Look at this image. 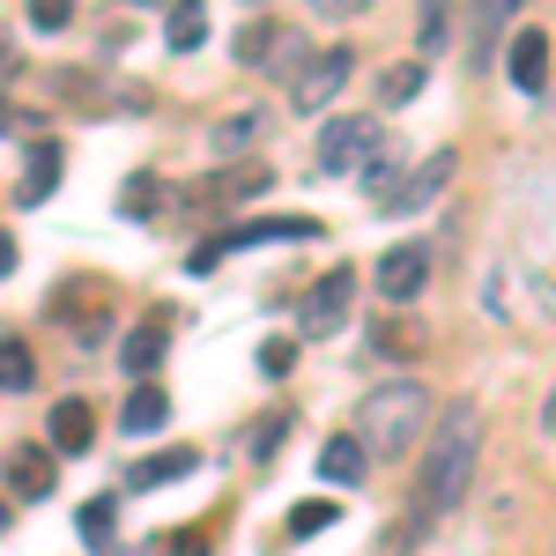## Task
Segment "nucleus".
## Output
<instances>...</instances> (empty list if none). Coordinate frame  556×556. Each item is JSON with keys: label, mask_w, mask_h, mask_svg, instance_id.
Segmentation results:
<instances>
[{"label": "nucleus", "mask_w": 556, "mask_h": 556, "mask_svg": "<svg viewBox=\"0 0 556 556\" xmlns=\"http://www.w3.org/2000/svg\"><path fill=\"white\" fill-rule=\"evenodd\" d=\"M364 468H371V453H364V438H356V430H349V438H327V445H319V475H327V482H364Z\"/></svg>", "instance_id": "f8f14e48"}, {"label": "nucleus", "mask_w": 556, "mask_h": 556, "mask_svg": "<svg viewBox=\"0 0 556 556\" xmlns=\"http://www.w3.org/2000/svg\"><path fill=\"white\" fill-rule=\"evenodd\" d=\"M379 156V119H327L319 127V149H312V164L327 178L356 172V164H371Z\"/></svg>", "instance_id": "7ed1b4c3"}, {"label": "nucleus", "mask_w": 556, "mask_h": 556, "mask_svg": "<svg viewBox=\"0 0 556 556\" xmlns=\"http://www.w3.org/2000/svg\"><path fill=\"white\" fill-rule=\"evenodd\" d=\"M8 60H15V52H8V38H0V67H8Z\"/></svg>", "instance_id": "7c9ffc66"}, {"label": "nucleus", "mask_w": 556, "mask_h": 556, "mask_svg": "<svg viewBox=\"0 0 556 556\" xmlns=\"http://www.w3.org/2000/svg\"><path fill=\"white\" fill-rule=\"evenodd\" d=\"M112 519H119V505H112V497H89V505H83V519H75V527H83L89 549H112Z\"/></svg>", "instance_id": "a211bd4d"}, {"label": "nucleus", "mask_w": 556, "mask_h": 556, "mask_svg": "<svg viewBox=\"0 0 556 556\" xmlns=\"http://www.w3.org/2000/svg\"><path fill=\"white\" fill-rule=\"evenodd\" d=\"M424 89V67H386L379 75V104H408Z\"/></svg>", "instance_id": "4be33fe9"}, {"label": "nucleus", "mask_w": 556, "mask_h": 556, "mask_svg": "<svg viewBox=\"0 0 556 556\" xmlns=\"http://www.w3.org/2000/svg\"><path fill=\"white\" fill-rule=\"evenodd\" d=\"M201 468V453H156V460H141V468L127 475V490H164V482H178V475Z\"/></svg>", "instance_id": "f3484780"}, {"label": "nucleus", "mask_w": 556, "mask_h": 556, "mask_svg": "<svg viewBox=\"0 0 556 556\" xmlns=\"http://www.w3.org/2000/svg\"><path fill=\"white\" fill-rule=\"evenodd\" d=\"M342 83H349V52H342V45H327L319 60H304V67H298V83H290V104L319 119V104H334V97H342Z\"/></svg>", "instance_id": "39448f33"}, {"label": "nucleus", "mask_w": 556, "mask_h": 556, "mask_svg": "<svg viewBox=\"0 0 556 556\" xmlns=\"http://www.w3.org/2000/svg\"><path fill=\"white\" fill-rule=\"evenodd\" d=\"M8 119H15V112H8V97H0V134H8Z\"/></svg>", "instance_id": "c756f323"}, {"label": "nucleus", "mask_w": 556, "mask_h": 556, "mask_svg": "<svg viewBox=\"0 0 556 556\" xmlns=\"http://www.w3.org/2000/svg\"><path fill=\"white\" fill-rule=\"evenodd\" d=\"M453 164H460L453 149H438V156H424V164H416V172L401 178V186L386 193L379 208H386V215H416V208H430V201H438V193L453 186Z\"/></svg>", "instance_id": "423d86ee"}, {"label": "nucleus", "mask_w": 556, "mask_h": 556, "mask_svg": "<svg viewBox=\"0 0 556 556\" xmlns=\"http://www.w3.org/2000/svg\"><path fill=\"white\" fill-rule=\"evenodd\" d=\"M119 201H127V215H134V208H149V201H156V186H149V178H134V186L119 193Z\"/></svg>", "instance_id": "bb28decb"}, {"label": "nucleus", "mask_w": 556, "mask_h": 556, "mask_svg": "<svg viewBox=\"0 0 556 556\" xmlns=\"http://www.w3.org/2000/svg\"><path fill=\"white\" fill-rule=\"evenodd\" d=\"M52 186H60V149L38 141V149H30V172H23V186H15V201H23V208H38Z\"/></svg>", "instance_id": "2eb2a0df"}, {"label": "nucleus", "mask_w": 556, "mask_h": 556, "mask_svg": "<svg viewBox=\"0 0 556 556\" xmlns=\"http://www.w3.org/2000/svg\"><path fill=\"white\" fill-rule=\"evenodd\" d=\"M475 460H482V408L475 401H453L438 416V438H430V460H424V513H453L475 482Z\"/></svg>", "instance_id": "f257e3e1"}, {"label": "nucleus", "mask_w": 556, "mask_h": 556, "mask_svg": "<svg viewBox=\"0 0 556 556\" xmlns=\"http://www.w3.org/2000/svg\"><path fill=\"white\" fill-rule=\"evenodd\" d=\"M260 364H267V371H275V379H282V371H290V364H298V349H290V342H267V349H260Z\"/></svg>", "instance_id": "393cba45"}, {"label": "nucleus", "mask_w": 556, "mask_h": 556, "mask_svg": "<svg viewBox=\"0 0 556 556\" xmlns=\"http://www.w3.org/2000/svg\"><path fill=\"white\" fill-rule=\"evenodd\" d=\"M379 298L386 304H416L424 298V282H430V253L424 245H393V253H379Z\"/></svg>", "instance_id": "0eeeda50"}, {"label": "nucleus", "mask_w": 556, "mask_h": 556, "mask_svg": "<svg viewBox=\"0 0 556 556\" xmlns=\"http://www.w3.org/2000/svg\"><path fill=\"white\" fill-rule=\"evenodd\" d=\"M312 230H319V223H304V215H275V223H238L230 238H215V245H201V253H193V275H201V267H215L223 253H238V245H275V238H312Z\"/></svg>", "instance_id": "6e6552de"}, {"label": "nucleus", "mask_w": 556, "mask_h": 556, "mask_svg": "<svg viewBox=\"0 0 556 556\" xmlns=\"http://www.w3.org/2000/svg\"><path fill=\"white\" fill-rule=\"evenodd\" d=\"M89 438H97L89 401H52V453H89Z\"/></svg>", "instance_id": "9b49d317"}, {"label": "nucleus", "mask_w": 556, "mask_h": 556, "mask_svg": "<svg viewBox=\"0 0 556 556\" xmlns=\"http://www.w3.org/2000/svg\"><path fill=\"white\" fill-rule=\"evenodd\" d=\"M430 424V393L416 379H386L364 393V408H356V438H364V453L371 460H401Z\"/></svg>", "instance_id": "f03ea898"}, {"label": "nucleus", "mask_w": 556, "mask_h": 556, "mask_svg": "<svg viewBox=\"0 0 556 556\" xmlns=\"http://www.w3.org/2000/svg\"><path fill=\"white\" fill-rule=\"evenodd\" d=\"M164 424H172V393H164L156 379H141L127 393V408H119V430H127V438H156Z\"/></svg>", "instance_id": "1a4fd4ad"}, {"label": "nucleus", "mask_w": 556, "mask_h": 556, "mask_svg": "<svg viewBox=\"0 0 556 556\" xmlns=\"http://www.w3.org/2000/svg\"><path fill=\"white\" fill-rule=\"evenodd\" d=\"M8 490H15V497H52V460H45L38 445H23V453L8 460Z\"/></svg>", "instance_id": "4468645a"}, {"label": "nucleus", "mask_w": 556, "mask_h": 556, "mask_svg": "<svg viewBox=\"0 0 556 556\" xmlns=\"http://www.w3.org/2000/svg\"><path fill=\"white\" fill-rule=\"evenodd\" d=\"M505 75H513V89L542 97V89H549V38L519 30V38H513V52H505Z\"/></svg>", "instance_id": "9d476101"}, {"label": "nucleus", "mask_w": 556, "mask_h": 556, "mask_svg": "<svg viewBox=\"0 0 556 556\" xmlns=\"http://www.w3.org/2000/svg\"><path fill=\"white\" fill-rule=\"evenodd\" d=\"M156 364H164V334H156V327H141V334H127V371H134V379H149Z\"/></svg>", "instance_id": "6ab92c4d"}, {"label": "nucleus", "mask_w": 556, "mask_h": 556, "mask_svg": "<svg viewBox=\"0 0 556 556\" xmlns=\"http://www.w3.org/2000/svg\"><path fill=\"white\" fill-rule=\"evenodd\" d=\"M67 15H75V0H30V23L38 30H67Z\"/></svg>", "instance_id": "5701e85b"}, {"label": "nucleus", "mask_w": 556, "mask_h": 556, "mask_svg": "<svg viewBox=\"0 0 556 556\" xmlns=\"http://www.w3.org/2000/svg\"><path fill=\"white\" fill-rule=\"evenodd\" d=\"M201 38H208V0H172L164 45H172V52H201Z\"/></svg>", "instance_id": "ddd939ff"}, {"label": "nucleus", "mask_w": 556, "mask_h": 556, "mask_svg": "<svg viewBox=\"0 0 556 556\" xmlns=\"http://www.w3.org/2000/svg\"><path fill=\"white\" fill-rule=\"evenodd\" d=\"M334 505H327V497H304L298 513H290V534H298V542H312V534H327V527H334Z\"/></svg>", "instance_id": "aec40b11"}, {"label": "nucleus", "mask_w": 556, "mask_h": 556, "mask_svg": "<svg viewBox=\"0 0 556 556\" xmlns=\"http://www.w3.org/2000/svg\"><path fill=\"white\" fill-rule=\"evenodd\" d=\"M8 267H15V238L0 230V282H8Z\"/></svg>", "instance_id": "cd10ccee"}, {"label": "nucleus", "mask_w": 556, "mask_h": 556, "mask_svg": "<svg viewBox=\"0 0 556 556\" xmlns=\"http://www.w3.org/2000/svg\"><path fill=\"white\" fill-rule=\"evenodd\" d=\"M542 430H549V445H556V393H549V408H542Z\"/></svg>", "instance_id": "c85d7f7f"}, {"label": "nucleus", "mask_w": 556, "mask_h": 556, "mask_svg": "<svg viewBox=\"0 0 556 556\" xmlns=\"http://www.w3.org/2000/svg\"><path fill=\"white\" fill-rule=\"evenodd\" d=\"M30 371H38V364H30V349H23V342H0V393L30 386Z\"/></svg>", "instance_id": "412c9836"}, {"label": "nucleus", "mask_w": 556, "mask_h": 556, "mask_svg": "<svg viewBox=\"0 0 556 556\" xmlns=\"http://www.w3.org/2000/svg\"><path fill=\"white\" fill-rule=\"evenodd\" d=\"M349 298H356V275L349 267H334L319 290H304L298 304V327L312 334V342H327V334H342V319H349Z\"/></svg>", "instance_id": "20e7f679"}, {"label": "nucleus", "mask_w": 556, "mask_h": 556, "mask_svg": "<svg viewBox=\"0 0 556 556\" xmlns=\"http://www.w3.org/2000/svg\"><path fill=\"white\" fill-rule=\"evenodd\" d=\"M260 141H267V119H260V104H253V112H238V119L215 127V156H245V149H260Z\"/></svg>", "instance_id": "dca6fc26"}, {"label": "nucleus", "mask_w": 556, "mask_h": 556, "mask_svg": "<svg viewBox=\"0 0 556 556\" xmlns=\"http://www.w3.org/2000/svg\"><path fill=\"white\" fill-rule=\"evenodd\" d=\"M319 15H364V8H379V0H312Z\"/></svg>", "instance_id": "a878e982"}, {"label": "nucleus", "mask_w": 556, "mask_h": 556, "mask_svg": "<svg viewBox=\"0 0 556 556\" xmlns=\"http://www.w3.org/2000/svg\"><path fill=\"white\" fill-rule=\"evenodd\" d=\"M513 15H519V0H482V8H475L482 30H497V23H513Z\"/></svg>", "instance_id": "b1692460"}]
</instances>
